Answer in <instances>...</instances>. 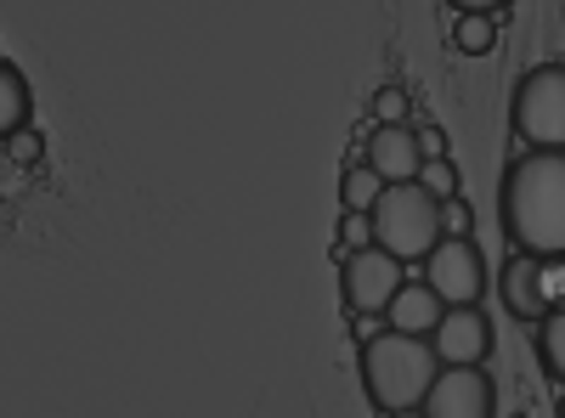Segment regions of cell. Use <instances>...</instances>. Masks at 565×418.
Listing matches in <instances>:
<instances>
[{
    "instance_id": "obj_1",
    "label": "cell",
    "mask_w": 565,
    "mask_h": 418,
    "mask_svg": "<svg viewBox=\"0 0 565 418\" xmlns=\"http://www.w3.org/2000/svg\"><path fill=\"white\" fill-rule=\"evenodd\" d=\"M503 232L521 255L565 260V148H532L503 170Z\"/></svg>"
},
{
    "instance_id": "obj_8",
    "label": "cell",
    "mask_w": 565,
    "mask_h": 418,
    "mask_svg": "<svg viewBox=\"0 0 565 418\" xmlns=\"http://www.w3.org/2000/svg\"><path fill=\"white\" fill-rule=\"evenodd\" d=\"M430 340L441 351V367H481L492 356V317L481 306H447Z\"/></svg>"
},
{
    "instance_id": "obj_24",
    "label": "cell",
    "mask_w": 565,
    "mask_h": 418,
    "mask_svg": "<svg viewBox=\"0 0 565 418\" xmlns=\"http://www.w3.org/2000/svg\"><path fill=\"white\" fill-rule=\"evenodd\" d=\"M559 418H565V396H559Z\"/></svg>"
},
{
    "instance_id": "obj_10",
    "label": "cell",
    "mask_w": 565,
    "mask_h": 418,
    "mask_svg": "<svg viewBox=\"0 0 565 418\" xmlns=\"http://www.w3.org/2000/svg\"><path fill=\"white\" fill-rule=\"evenodd\" d=\"M537 266H543L537 255L514 249V255L503 260V271H498V294H503V306L521 317V322H543V317H548V294H543V271H537Z\"/></svg>"
},
{
    "instance_id": "obj_2",
    "label": "cell",
    "mask_w": 565,
    "mask_h": 418,
    "mask_svg": "<svg viewBox=\"0 0 565 418\" xmlns=\"http://www.w3.org/2000/svg\"><path fill=\"white\" fill-rule=\"evenodd\" d=\"M436 379H441L436 340L396 334V329L362 340V390H367V401L380 407V412H413V407H424V396H430Z\"/></svg>"
},
{
    "instance_id": "obj_12",
    "label": "cell",
    "mask_w": 565,
    "mask_h": 418,
    "mask_svg": "<svg viewBox=\"0 0 565 418\" xmlns=\"http://www.w3.org/2000/svg\"><path fill=\"white\" fill-rule=\"evenodd\" d=\"M29 119H34V97H29L23 68L18 63H0V130L18 136V130H29Z\"/></svg>"
},
{
    "instance_id": "obj_4",
    "label": "cell",
    "mask_w": 565,
    "mask_h": 418,
    "mask_svg": "<svg viewBox=\"0 0 565 418\" xmlns=\"http://www.w3.org/2000/svg\"><path fill=\"white\" fill-rule=\"evenodd\" d=\"M509 119L532 148H565V63H537L514 85Z\"/></svg>"
},
{
    "instance_id": "obj_3",
    "label": "cell",
    "mask_w": 565,
    "mask_h": 418,
    "mask_svg": "<svg viewBox=\"0 0 565 418\" xmlns=\"http://www.w3.org/2000/svg\"><path fill=\"white\" fill-rule=\"evenodd\" d=\"M367 215H373V244L391 249L396 260H424V255L447 238L441 199L424 187V181H391L385 199L373 204Z\"/></svg>"
},
{
    "instance_id": "obj_23",
    "label": "cell",
    "mask_w": 565,
    "mask_h": 418,
    "mask_svg": "<svg viewBox=\"0 0 565 418\" xmlns=\"http://www.w3.org/2000/svg\"><path fill=\"white\" fill-rule=\"evenodd\" d=\"M385 418H424V407H413V412H385Z\"/></svg>"
},
{
    "instance_id": "obj_18",
    "label": "cell",
    "mask_w": 565,
    "mask_h": 418,
    "mask_svg": "<svg viewBox=\"0 0 565 418\" xmlns=\"http://www.w3.org/2000/svg\"><path fill=\"white\" fill-rule=\"evenodd\" d=\"M340 244H345V255H351V249H373V215H367V210H345Z\"/></svg>"
},
{
    "instance_id": "obj_21",
    "label": "cell",
    "mask_w": 565,
    "mask_h": 418,
    "mask_svg": "<svg viewBox=\"0 0 565 418\" xmlns=\"http://www.w3.org/2000/svg\"><path fill=\"white\" fill-rule=\"evenodd\" d=\"M418 142H424V159H447V136H441L436 125H424V130H418Z\"/></svg>"
},
{
    "instance_id": "obj_15",
    "label": "cell",
    "mask_w": 565,
    "mask_h": 418,
    "mask_svg": "<svg viewBox=\"0 0 565 418\" xmlns=\"http://www.w3.org/2000/svg\"><path fill=\"white\" fill-rule=\"evenodd\" d=\"M452 45H458L463 57H487L492 45H498L492 18H481V12H463V18H458V29H452Z\"/></svg>"
},
{
    "instance_id": "obj_17",
    "label": "cell",
    "mask_w": 565,
    "mask_h": 418,
    "mask_svg": "<svg viewBox=\"0 0 565 418\" xmlns=\"http://www.w3.org/2000/svg\"><path fill=\"white\" fill-rule=\"evenodd\" d=\"M418 181H424V187H430L441 204H447V199H458V164H452V159H430Z\"/></svg>"
},
{
    "instance_id": "obj_19",
    "label": "cell",
    "mask_w": 565,
    "mask_h": 418,
    "mask_svg": "<svg viewBox=\"0 0 565 418\" xmlns=\"http://www.w3.org/2000/svg\"><path fill=\"white\" fill-rule=\"evenodd\" d=\"M441 226H447V238H469V226H476V210H469L463 199H447V204H441Z\"/></svg>"
},
{
    "instance_id": "obj_7",
    "label": "cell",
    "mask_w": 565,
    "mask_h": 418,
    "mask_svg": "<svg viewBox=\"0 0 565 418\" xmlns=\"http://www.w3.org/2000/svg\"><path fill=\"white\" fill-rule=\"evenodd\" d=\"M498 390L481 367H441V379L424 396V418H492Z\"/></svg>"
},
{
    "instance_id": "obj_11",
    "label": "cell",
    "mask_w": 565,
    "mask_h": 418,
    "mask_svg": "<svg viewBox=\"0 0 565 418\" xmlns=\"http://www.w3.org/2000/svg\"><path fill=\"white\" fill-rule=\"evenodd\" d=\"M441 317H447V300L430 283H402L396 300H391V311H385V322H391L396 334H424V340L441 329Z\"/></svg>"
},
{
    "instance_id": "obj_14",
    "label": "cell",
    "mask_w": 565,
    "mask_h": 418,
    "mask_svg": "<svg viewBox=\"0 0 565 418\" xmlns=\"http://www.w3.org/2000/svg\"><path fill=\"white\" fill-rule=\"evenodd\" d=\"M385 187H391V181L373 170L367 159H362V164H345V175H340V199H345V210H373V204L385 199Z\"/></svg>"
},
{
    "instance_id": "obj_20",
    "label": "cell",
    "mask_w": 565,
    "mask_h": 418,
    "mask_svg": "<svg viewBox=\"0 0 565 418\" xmlns=\"http://www.w3.org/2000/svg\"><path fill=\"white\" fill-rule=\"evenodd\" d=\"M447 7L463 18V12H481V18H492V12H503L509 7V0H447Z\"/></svg>"
},
{
    "instance_id": "obj_5",
    "label": "cell",
    "mask_w": 565,
    "mask_h": 418,
    "mask_svg": "<svg viewBox=\"0 0 565 418\" xmlns=\"http://www.w3.org/2000/svg\"><path fill=\"white\" fill-rule=\"evenodd\" d=\"M424 283L447 306H476L487 294V255L476 249V238H441L424 255Z\"/></svg>"
},
{
    "instance_id": "obj_13",
    "label": "cell",
    "mask_w": 565,
    "mask_h": 418,
    "mask_svg": "<svg viewBox=\"0 0 565 418\" xmlns=\"http://www.w3.org/2000/svg\"><path fill=\"white\" fill-rule=\"evenodd\" d=\"M537 362L554 385H565V306H548V317L537 322Z\"/></svg>"
},
{
    "instance_id": "obj_22",
    "label": "cell",
    "mask_w": 565,
    "mask_h": 418,
    "mask_svg": "<svg viewBox=\"0 0 565 418\" xmlns=\"http://www.w3.org/2000/svg\"><path fill=\"white\" fill-rule=\"evenodd\" d=\"M12 159H40V136H12Z\"/></svg>"
},
{
    "instance_id": "obj_16",
    "label": "cell",
    "mask_w": 565,
    "mask_h": 418,
    "mask_svg": "<svg viewBox=\"0 0 565 418\" xmlns=\"http://www.w3.org/2000/svg\"><path fill=\"white\" fill-rule=\"evenodd\" d=\"M373 119L380 125H413V97L402 85H380L373 90Z\"/></svg>"
},
{
    "instance_id": "obj_9",
    "label": "cell",
    "mask_w": 565,
    "mask_h": 418,
    "mask_svg": "<svg viewBox=\"0 0 565 418\" xmlns=\"http://www.w3.org/2000/svg\"><path fill=\"white\" fill-rule=\"evenodd\" d=\"M362 159L380 170L385 181H418L424 164H430V159H424V142H418L413 125H373Z\"/></svg>"
},
{
    "instance_id": "obj_6",
    "label": "cell",
    "mask_w": 565,
    "mask_h": 418,
    "mask_svg": "<svg viewBox=\"0 0 565 418\" xmlns=\"http://www.w3.org/2000/svg\"><path fill=\"white\" fill-rule=\"evenodd\" d=\"M402 266L407 260H396L380 244H373V249H351L345 255V306L356 317H385L396 289H402Z\"/></svg>"
}]
</instances>
